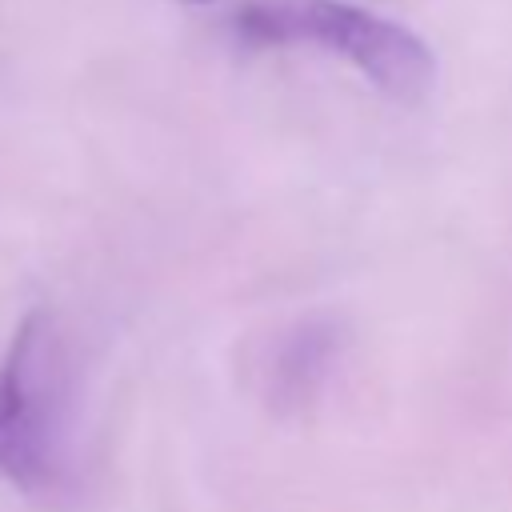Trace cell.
I'll return each mask as SVG.
<instances>
[{
	"label": "cell",
	"mask_w": 512,
	"mask_h": 512,
	"mask_svg": "<svg viewBox=\"0 0 512 512\" xmlns=\"http://www.w3.org/2000/svg\"><path fill=\"white\" fill-rule=\"evenodd\" d=\"M0 480L36 504L76 496V364L56 312L32 308L0 356Z\"/></svg>",
	"instance_id": "cell-1"
},
{
	"label": "cell",
	"mask_w": 512,
	"mask_h": 512,
	"mask_svg": "<svg viewBox=\"0 0 512 512\" xmlns=\"http://www.w3.org/2000/svg\"><path fill=\"white\" fill-rule=\"evenodd\" d=\"M232 28L244 44L260 48L320 44L400 104L424 100L436 84V56L412 28L344 0H244L232 12Z\"/></svg>",
	"instance_id": "cell-2"
},
{
	"label": "cell",
	"mask_w": 512,
	"mask_h": 512,
	"mask_svg": "<svg viewBox=\"0 0 512 512\" xmlns=\"http://www.w3.org/2000/svg\"><path fill=\"white\" fill-rule=\"evenodd\" d=\"M192 4H208V0H192Z\"/></svg>",
	"instance_id": "cell-4"
},
{
	"label": "cell",
	"mask_w": 512,
	"mask_h": 512,
	"mask_svg": "<svg viewBox=\"0 0 512 512\" xmlns=\"http://www.w3.org/2000/svg\"><path fill=\"white\" fill-rule=\"evenodd\" d=\"M344 344H348V332L328 312H312V316L284 324L260 348V360H256L260 400L280 416H296L312 408L320 392L328 388L344 356Z\"/></svg>",
	"instance_id": "cell-3"
}]
</instances>
